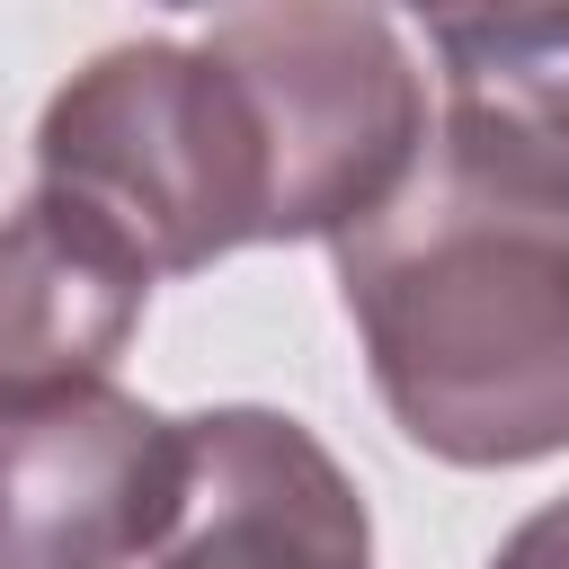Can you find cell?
Masks as SVG:
<instances>
[{"label": "cell", "mask_w": 569, "mask_h": 569, "mask_svg": "<svg viewBox=\"0 0 569 569\" xmlns=\"http://www.w3.org/2000/svg\"><path fill=\"white\" fill-rule=\"evenodd\" d=\"M338 293L391 427L462 471H516L569 445V213L418 160L356 222Z\"/></svg>", "instance_id": "6da1fadb"}, {"label": "cell", "mask_w": 569, "mask_h": 569, "mask_svg": "<svg viewBox=\"0 0 569 569\" xmlns=\"http://www.w3.org/2000/svg\"><path fill=\"white\" fill-rule=\"evenodd\" d=\"M44 196L80 204L142 276H196L267 240V151L240 80L187 36L89 53L36 124Z\"/></svg>", "instance_id": "7a4b0ae2"}, {"label": "cell", "mask_w": 569, "mask_h": 569, "mask_svg": "<svg viewBox=\"0 0 569 569\" xmlns=\"http://www.w3.org/2000/svg\"><path fill=\"white\" fill-rule=\"evenodd\" d=\"M249 98L267 240H347L427 160V80L382 9H231L196 36Z\"/></svg>", "instance_id": "3957f363"}, {"label": "cell", "mask_w": 569, "mask_h": 569, "mask_svg": "<svg viewBox=\"0 0 569 569\" xmlns=\"http://www.w3.org/2000/svg\"><path fill=\"white\" fill-rule=\"evenodd\" d=\"M187 418L116 382L0 400V569H133L187 516Z\"/></svg>", "instance_id": "277c9868"}, {"label": "cell", "mask_w": 569, "mask_h": 569, "mask_svg": "<svg viewBox=\"0 0 569 569\" xmlns=\"http://www.w3.org/2000/svg\"><path fill=\"white\" fill-rule=\"evenodd\" d=\"M196 489L160 569H373V525L338 453L284 409L187 418Z\"/></svg>", "instance_id": "5b68a950"}, {"label": "cell", "mask_w": 569, "mask_h": 569, "mask_svg": "<svg viewBox=\"0 0 569 569\" xmlns=\"http://www.w3.org/2000/svg\"><path fill=\"white\" fill-rule=\"evenodd\" d=\"M142 293L151 276L124 258V240L36 187L0 222V400L107 382L142 320Z\"/></svg>", "instance_id": "8992f818"}, {"label": "cell", "mask_w": 569, "mask_h": 569, "mask_svg": "<svg viewBox=\"0 0 569 569\" xmlns=\"http://www.w3.org/2000/svg\"><path fill=\"white\" fill-rule=\"evenodd\" d=\"M427 44L445 62L436 160L569 213V9L427 18Z\"/></svg>", "instance_id": "52a82bcc"}, {"label": "cell", "mask_w": 569, "mask_h": 569, "mask_svg": "<svg viewBox=\"0 0 569 569\" xmlns=\"http://www.w3.org/2000/svg\"><path fill=\"white\" fill-rule=\"evenodd\" d=\"M489 569H569V498L533 507V516L489 551Z\"/></svg>", "instance_id": "ba28073f"}]
</instances>
